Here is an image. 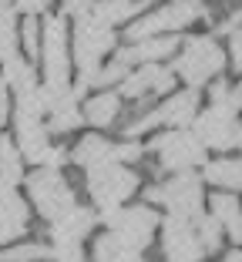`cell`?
Returning a JSON list of instances; mask_svg holds the SVG:
<instances>
[{
	"mask_svg": "<svg viewBox=\"0 0 242 262\" xmlns=\"http://www.w3.org/2000/svg\"><path fill=\"white\" fill-rule=\"evenodd\" d=\"M145 151H155L158 165L165 171H172V175L175 171H192L195 165L205 162V148L199 145V138L188 128H172L165 135H158L155 141L145 145Z\"/></svg>",
	"mask_w": 242,
	"mask_h": 262,
	"instance_id": "9c48e42d",
	"label": "cell"
},
{
	"mask_svg": "<svg viewBox=\"0 0 242 262\" xmlns=\"http://www.w3.org/2000/svg\"><path fill=\"white\" fill-rule=\"evenodd\" d=\"M94 222H98V212L94 208L74 205L57 222H51V235H54V242H81L87 232H94Z\"/></svg>",
	"mask_w": 242,
	"mask_h": 262,
	"instance_id": "9a60e30c",
	"label": "cell"
},
{
	"mask_svg": "<svg viewBox=\"0 0 242 262\" xmlns=\"http://www.w3.org/2000/svg\"><path fill=\"white\" fill-rule=\"evenodd\" d=\"M145 155V145L138 138H125V141H115V165H131Z\"/></svg>",
	"mask_w": 242,
	"mask_h": 262,
	"instance_id": "f1b7e54d",
	"label": "cell"
},
{
	"mask_svg": "<svg viewBox=\"0 0 242 262\" xmlns=\"http://www.w3.org/2000/svg\"><path fill=\"white\" fill-rule=\"evenodd\" d=\"M71 162L81 168H98V165L115 162V141L101 138V135H84L78 145L71 148Z\"/></svg>",
	"mask_w": 242,
	"mask_h": 262,
	"instance_id": "ac0fdd59",
	"label": "cell"
},
{
	"mask_svg": "<svg viewBox=\"0 0 242 262\" xmlns=\"http://www.w3.org/2000/svg\"><path fill=\"white\" fill-rule=\"evenodd\" d=\"M209 98H212V104H222V101H229V81H226V74H219L215 81H209Z\"/></svg>",
	"mask_w": 242,
	"mask_h": 262,
	"instance_id": "1f68e13d",
	"label": "cell"
},
{
	"mask_svg": "<svg viewBox=\"0 0 242 262\" xmlns=\"http://www.w3.org/2000/svg\"><path fill=\"white\" fill-rule=\"evenodd\" d=\"M7 118H10V94H7L4 77H0V124H7Z\"/></svg>",
	"mask_w": 242,
	"mask_h": 262,
	"instance_id": "d590c367",
	"label": "cell"
},
{
	"mask_svg": "<svg viewBox=\"0 0 242 262\" xmlns=\"http://www.w3.org/2000/svg\"><path fill=\"white\" fill-rule=\"evenodd\" d=\"M202 182H209V185H215L219 192H229V195H235L242 188V158H215V162H209L205 165V171L202 175Z\"/></svg>",
	"mask_w": 242,
	"mask_h": 262,
	"instance_id": "d6986e66",
	"label": "cell"
},
{
	"mask_svg": "<svg viewBox=\"0 0 242 262\" xmlns=\"http://www.w3.org/2000/svg\"><path fill=\"white\" fill-rule=\"evenodd\" d=\"M192 135L199 138L202 148L212 151H229L235 148V135H239V111L222 101V104H209L202 115H195L192 121Z\"/></svg>",
	"mask_w": 242,
	"mask_h": 262,
	"instance_id": "30bf717a",
	"label": "cell"
},
{
	"mask_svg": "<svg viewBox=\"0 0 242 262\" xmlns=\"http://www.w3.org/2000/svg\"><path fill=\"white\" fill-rule=\"evenodd\" d=\"M145 7H148V0H94L87 17H91L94 24L115 31L118 24H131Z\"/></svg>",
	"mask_w": 242,
	"mask_h": 262,
	"instance_id": "5bb4252c",
	"label": "cell"
},
{
	"mask_svg": "<svg viewBox=\"0 0 242 262\" xmlns=\"http://www.w3.org/2000/svg\"><path fill=\"white\" fill-rule=\"evenodd\" d=\"M209 205H212V219L219 222V229L232 242L242 246V205H239V199L229 195V192H215L209 199Z\"/></svg>",
	"mask_w": 242,
	"mask_h": 262,
	"instance_id": "e0dca14e",
	"label": "cell"
},
{
	"mask_svg": "<svg viewBox=\"0 0 242 262\" xmlns=\"http://www.w3.org/2000/svg\"><path fill=\"white\" fill-rule=\"evenodd\" d=\"M138 192V171H131L128 165H98L87 168V195H91L98 212H111L121 202H128Z\"/></svg>",
	"mask_w": 242,
	"mask_h": 262,
	"instance_id": "8992f818",
	"label": "cell"
},
{
	"mask_svg": "<svg viewBox=\"0 0 242 262\" xmlns=\"http://www.w3.org/2000/svg\"><path fill=\"white\" fill-rule=\"evenodd\" d=\"M47 7H51V0H17V10H20L24 17H37V14H44Z\"/></svg>",
	"mask_w": 242,
	"mask_h": 262,
	"instance_id": "d6a6232c",
	"label": "cell"
},
{
	"mask_svg": "<svg viewBox=\"0 0 242 262\" xmlns=\"http://www.w3.org/2000/svg\"><path fill=\"white\" fill-rule=\"evenodd\" d=\"M51 259H57V262H87L81 242H54V249H51Z\"/></svg>",
	"mask_w": 242,
	"mask_h": 262,
	"instance_id": "f546056e",
	"label": "cell"
},
{
	"mask_svg": "<svg viewBox=\"0 0 242 262\" xmlns=\"http://www.w3.org/2000/svg\"><path fill=\"white\" fill-rule=\"evenodd\" d=\"M141 255H145V252L128 249L125 242L115 239L111 232H101V235L94 239V246H91V259L94 262H145Z\"/></svg>",
	"mask_w": 242,
	"mask_h": 262,
	"instance_id": "44dd1931",
	"label": "cell"
},
{
	"mask_svg": "<svg viewBox=\"0 0 242 262\" xmlns=\"http://www.w3.org/2000/svg\"><path fill=\"white\" fill-rule=\"evenodd\" d=\"M4 84L14 88V94H27V91L37 88V71H34L31 61H24V57L17 54L4 64Z\"/></svg>",
	"mask_w": 242,
	"mask_h": 262,
	"instance_id": "7402d4cb",
	"label": "cell"
},
{
	"mask_svg": "<svg viewBox=\"0 0 242 262\" xmlns=\"http://www.w3.org/2000/svg\"><path fill=\"white\" fill-rule=\"evenodd\" d=\"M40 61H44V84L68 88L71 84V54H68V20L47 17L40 27Z\"/></svg>",
	"mask_w": 242,
	"mask_h": 262,
	"instance_id": "ba28073f",
	"label": "cell"
},
{
	"mask_svg": "<svg viewBox=\"0 0 242 262\" xmlns=\"http://www.w3.org/2000/svg\"><path fill=\"white\" fill-rule=\"evenodd\" d=\"M175 88V74L172 68H162V64H138V71L118 84V98H131V101H141L148 94H168Z\"/></svg>",
	"mask_w": 242,
	"mask_h": 262,
	"instance_id": "7c38bea8",
	"label": "cell"
},
{
	"mask_svg": "<svg viewBox=\"0 0 242 262\" xmlns=\"http://www.w3.org/2000/svg\"><path fill=\"white\" fill-rule=\"evenodd\" d=\"M226 57L232 61L235 71H242V27L229 34V54H226Z\"/></svg>",
	"mask_w": 242,
	"mask_h": 262,
	"instance_id": "4dcf8cb0",
	"label": "cell"
},
{
	"mask_svg": "<svg viewBox=\"0 0 242 262\" xmlns=\"http://www.w3.org/2000/svg\"><path fill=\"white\" fill-rule=\"evenodd\" d=\"M0 178L10 182V185L24 182V158H20L17 141L10 135H0Z\"/></svg>",
	"mask_w": 242,
	"mask_h": 262,
	"instance_id": "603a6c76",
	"label": "cell"
},
{
	"mask_svg": "<svg viewBox=\"0 0 242 262\" xmlns=\"http://www.w3.org/2000/svg\"><path fill=\"white\" fill-rule=\"evenodd\" d=\"M17 40L24 44V51L31 57H40V20L37 17H24V24L17 27Z\"/></svg>",
	"mask_w": 242,
	"mask_h": 262,
	"instance_id": "83f0119b",
	"label": "cell"
},
{
	"mask_svg": "<svg viewBox=\"0 0 242 262\" xmlns=\"http://www.w3.org/2000/svg\"><path fill=\"white\" fill-rule=\"evenodd\" d=\"M229 104H232L235 111L242 108V81H239V84H235V88H229Z\"/></svg>",
	"mask_w": 242,
	"mask_h": 262,
	"instance_id": "8d00e7d4",
	"label": "cell"
},
{
	"mask_svg": "<svg viewBox=\"0 0 242 262\" xmlns=\"http://www.w3.org/2000/svg\"><path fill=\"white\" fill-rule=\"evenodd\" d=\"M199 17H209V7H205V4H199V0H172V4L155 7L151 14H141L138 20H131L125 37L131 40V44H138V40H145V37H158V34H172L175 37L179 31L192 27Z\"/></svg>",
	"mask_w": 242,
	"mask_h": 262,
	"instance_id": "3957f363",
	"label": "cell"
},
{
	"mask_svg": "<svg viewBox=\"0 0 242 262\" xmlns=\"http://www.w3.org/2000/svg\"><path fill=\"white\" fill-rule=\"evenodd\" d=\"M24 182H27V192H31L37 212L47 222H57L64 212H71V208L78 205V202H74V192H71V185H68V178L54 168H37V171H31V175H24Z\"/></svg>",
	"mask_w": 242,
	"mask_h": 262,
	"instance_id": "52a82bcc",
	"label": "cell"
},
{
	"mask_svg": "<svg viewBox=\"0 0 242 262\" xmlns=\"http://www.w3.org/2000/svg\"><path fill=\"white\" fill-rule=\"evenodd\" d=\"M192 229H195V239H199V246H202V252H219L222 249V235H226V232L219 229V222L212 215H195L192 219Z\"/></svg>",
	"mask_w": 242,
	"mask_h": 262,
	"instance_id": "d4e9b609",
	"label": "cell"
},
{
	"mask_svg": "<svg viewBox=\"0 0 242 262\" xmlns=\"http://www.w3.org/2000/svg\"><path fill=\"white\" fill-rule=\"evenodd\" d=\"M162 252L165 262H202V246L195 239V229H192V219H179L168 215L162 219Z\"/></svg>",
	"mask_w": 242,
	"mask_h": 262,
	"instance_id": "8fae6325",
	"label": "cell"
},
{
	"mask_svg": "<svg viewBox=\"0 0 242 262\" xmlns=\"http://www.w3.org/2000/svg\"><path fill=\"white\" fill-rule=\"evenodd\" d=\"M0 4H14V0H0Z\"/></svg>",
	"mask_w": 242,
	"mask_h": 262,
	"instance_id": "ab89813d",
	"label": "cell"
},
{
	"mask_svg": "<svg viewBox=\"0 0 242 262\" xmlns=\"http://www.w3.org/2000/svg\"><path fill=\"white\" fill-rule=\"evenodd\" d=\"M235 148H242V121H239V135H235Z\"/></svg>",
	"mask_w": 242,
	"mask_h": 262,
	"instance_id": "f35d334b",
	"label": "cell"
},
{
	"mask_svg": "<svg viewBox=\"0 0 242 262\" xmlns=\"http://www.w3.org/2000/svg\"><path fill=\"white\" fill-rule=\"evenodd\" d=\"M24 235V229H10V225H4L0 222V249H7V246H14L17 239Z\"/></svg>",
	"mask_w": 242,
	"mask_h": 262,
	"instance_id": "e575fe53",
	"label": "cell"
},
{
	"mask_svg": "<svg viewBox=\"0 0 242 262\" xmlns=\"http://www.w3.org/2000/svg\"><path fill=\"white\" fill-rule=\"evenodd\" d=\"M64 4V14H71L74 20H81V17H87V10H91L94 0H61Z\"/></svg>",
	"mask_w": 242,
	"mask_h": 262,
	"instance_id": "836d02e7",
	"label": "cell"
},
{
	"mask_svg": "<svg viewBox=\"0 0 242 262\" xmlns=\"http://www.w3.org/2000/svg\"><path fill=\"white\" fill-rule=\"evenodd\" d=\"M226 61H229L226 47L215 37L202 34V37H188L185 44H182V54L175 57L172 74L182 77L192 91H199V88H205L209 81H215V77L226 71Z\"/></svg>",
	"mask_w": 242,
	"mask_h": 262,
	"instance_id": "7a4b0ae2",
	"label": "cell"
},
{
	"mask_svg": "<svg viewBox=\"0 0 242 262\" xmlns=\"http://www.w3.org/2000/svg\"><path fill=\"white\" fill-rule=\"evenodd\" d=\"M222 262H242V249H232V252H229Z\"/></svg>",
	"mask_w": 242,
	"mask_h": 262,
	"instance_id": "74e56055",
	"label": "cell"
},
{
	"mask_svg": "<svg viewBox=\"0 0 242 262\" xmlns=\"http://www.w3.org/2000/svg\"><path fill=\"white\" fill-rule=\"evenodd\" d=\"M131 74V68H125V64L121 61H111V64H101V68H98V74L91 77V81H87V91H108L111 84H121V81H125V77Z\"/></svg>",
	"mask_w": 242,
	"mask_h": 262,
	"instance_id": "484cf974",
	"label": "cell"
},
{
	"mask_svg": "<svg viewBox=\"0 0 242 262\" xmlns=\"http://www.w3.org/2000/svg\"><path fill=\"white\" fill-rule=\"evenodd\" d=\"M17 57V17L14 4H0V64Z\"/></svg>",
	"mask_w": 242,
	"mask_h": 262,
	"instance_id": "cb8c5ba5",
	"label": "cell"
},
{
	"mask_svg": "<svg viewBox=\"0 0 242 262\" xmlns=\"http://www.w3.org/2000/svg\"><path fill=\"white\" fill-rule=\"evenodd\" d=\"M81 121H84V118H81V108H78V104H68V108H57V111H51V115H47V128L57 131V135L81 128Z\"/></svg>",
	"mask_w": 242,
	"mask_h": 262,
	"instance_id": "4316f807",
	"label": "cell"
},
{
	"mask_svg": "<svg viewBox=\"0 0 242 262\" xmlns=\"http://www.w3.org/2000/svg\"><path fill=\"white\" fill-rule=\"evenodd\" d=\"M27 219H31V205L17 195L10 182L0 178V222L10 229H27Z\"/></svg>",
	"mask_w": 242,
	"mask_h": 262,
	"instance_id": "ffe728a7",
	"label": "cell"
},
{
	"mask_svg": "<svg viewBox=\"0 0 242 262\" xmlns=\"http://www.w3.org/2000/svg\"><path fill=\"white\" fill-rule=\"evenodd\" d=\"M101 219L111 235L121 239L135 252H145L151 246V239H155L158 225H162V219H158V212L151 205H118L111 212H104Z\"/></svg>",
	"mask_w": 242,
	"mask_h": 262,
	"instance_id": "5b68a950",
	"label": "cell"
},
{
	"mask_svg": "<svg viewBox=\"0 0 242 262\" xmlns=\"http://www.w3.org/2000/svg\"><path fill=\"white\" fill-rule=\"evenodd\" d=\"M118 115H121L118 91H91L84 101V108H81V118L87 124H94V128H111Z\"/></svg>",
	"mask_w": 242,
	"mask_h": 262,
	"instance_id": "2e32d148",
	"label": "cell"
},
{
	"mask_svg": "<svg viewBox=\"0 0 242 262\" xmlns=\"http://www.w3.org/2000/svg\"><path fill=\"white\" fill-rule=\"evenodd\" d=\"M115 44H118V34L111 31V27L94 24L91 17H81V20L74 24V37H71V61L78 64V71H81L78 84H74L78 98H81V94H87V81L98 74V68L104 64V57L115 51Z\"/></svg>",
	"mask_w": 242,
	"mask_h": 262,
	"instance_id": "6da1fadb",
	"label": "cell"
},
{
	"mask_svg": "<svg viewBox=\"0 0 242 262\" xmlns=\"http://www.w3.org/2000/svg\"><path fill=\"white\" fill-rule=\"evenodd\" d=\"M145 205H165L168 215L179 219L202 215V178L195 171H175L162 185L145 188Z\"/></svg>",
	"mask_w": 242,
	"mask_h": 262,
	"instance_id": "277c9868",
	"label": "cell"
},
{
	"mask_svg": "<svg viewBox=\"0 0 242 262\" xmlns=\"http://www.w3.org/2000/svg\"><path fill=\"white\" fill-rule=\"evenodd\" d=\"M14 131H17V151L27 165H44L47 151H51V138H47V128L40 124V118L34 115H20L14 111Z\"/></svg>",
	"mask_w": 242,
	"mask_h": 262,
	"instance_id": "4fadbf2b",
	"label": "cell"
}]
</instances>
